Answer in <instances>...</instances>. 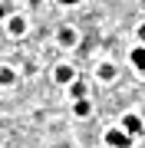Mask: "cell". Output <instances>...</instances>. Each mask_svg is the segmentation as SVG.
Returning <instances> with one entry per match:
<instances>
[{"mask_svg":"<svg viewBox=\"0 0 145 148\" xmlns=\"http://www.w3.org/2000/svg\"><path fill=\"white\" fill-rule=\"evenodd\" d=\"M106 145H112V148H129L132 138L125 135L122 128H109V132H106Z\"/></svg>","mask_w":145,"mask_h":148,"instance_id":"6da1fadb","label":"cell"},{"mask_svg":"<svg viewBox=\"0 0 145 148\" xmlns=\"http://www.w3.org/2000/svg\"><path fill=\"white\" fill-rule=\"evenodd\" d=\"M122 132L129 135V138H132V135L139 138V135L145 132V125H142V119H139V115H125V119H122Z\"/></svg>","mask_w":145,"mask_h":148,"instance_id":"7a4b0ae2","label":"cell"},{"mask_svg":"<svg viewBox=\"0 0 145 148\" xmlns=\"http://www.w3.org/2000/svg\"><path fill=\"white\" fill-rule=\"evenodd\" d=\"M132 66L139 69V73H145V46H135L132 49Z\"/></svg>","mask_w":145,"mask_h":148,"instance_id":"3957f363","label":"cell"},{"mask_svg":"<svg viewBox=\"0 0 145 148\" xmlns=\"http://www.w3.org/2000/svg\"><path fill=\"white\" fill-rule=\"evenodd\" d=\"M53 79H56V82H73V66H56Z\"/></svg>","mask_w":145,"mask_h":148,"instance_id":"277c9868","label":"cell"},{"mask_svg":"<svg viewBox=\"0 0 145 148\" xmlns=\"http://www.w3.org/2000/svg\"><path fill=\"white\" fill-rule=\"evenodd\" d=\"M89 112H92V106H89L86 99H76V115H79V119H86Z\"/></svg>","mask_w":145,"mask_h":148,"instance_id":"5b68a950","label":"cell"},{"mask_svg":"<svg viewBox=\"0 0 145 148\" xmlns=\"http://www.w3.org/2000/svg\"><path fill=\"white\" fill-rule=\"evenodd\" d=\"M59 43H63V46H73V43H76V33H73L69 27H66V30H59Z\"/></svg>","mask_w":145,"mask_h":148,"instance_id":"8992f818","label":"cell"},{"mask_svg":"<svg viewBox=\"0 0 145 148\" xmlns=\"http://www.w3.org/2000/svg\"><path fill=\"white\" fill-rule=\"evenodd\" d=\"M16 79V76H13V69H7V66H0V86H10Z\"/></svg>","mask_w":145,"mask_h":148,"instance_id":"52a82bcc","label":"cell"},{"mask_svg":"<svg viewBox=\"0 0 145 148\" xmlns=\"http://www.w3.org/2000/svg\"><path fill=\"white\" fill-rule=\"evenodd\" d=\"M69 95H73V99H86V86H82V82H73L69 86Z\"/></svg>","mask_w":145,"mask_h":148,"instance_id":"ba28073f","label":"cell"},{"mask_svg":"<svg viewBox=\"0 0 145 148\" xmlns=\"http://www.w3.org/2000/svg\"><path fill=\"white\" fill-rule=\"evenodd\" d=\"M112 76H115V66H112V63L99 66V79H112Z\"/></svg>","mask_w":145,"mask_h":148,"instance_id":"9c48e42d","label":"cell"},{"mask_svg":"<svg viewBox=\"0 0 145 148\" xmlns=\"http://www.w3.org/2000/svg\"><path fill=\"white\" fill-rule=\"evenodd\" d=\"M10 30L13 33H23V30H27V20H23V16H13V20H10Z\"/></svg>","mask_w":145,"mask_h":148,"instance_id":"30bf717a","label":"cell"},{"mask_svg":"<svg viewBox=\"0 0 145 148\" xmlns=\"http://www.w3.org/2000/svg\"><path fill=\"white\" fill-rule=\"evenodd\" d=\"M56 3H63V7H76L79 0H56Z\"/></svg>","mask_w":145,"mask_h":148,"instance_id":"8fae6325","label":"cell"},{"mask_svg":"<svg viewBox=\"0 0 145 148\" xmlns=\"http://www.w3.org/2000/svg\"><path fill=\"white\" fill-rule=\"evenodd\" d=\"M139 40H142V43H145V27H139Z\"/></svg>","mask_w":145,"mask_h":148,"instance_id":"7c38bea8","label":"cell"},{"mask_svg":"<svg viewBox=\"0 0 145 148\" xmlns=\"http://www.w3.org/2000/svg\"><path fill=\"white\" fill-rule=\"evenodd\" d=\"M3 13H7V10H3V7H0V20H3Z\"/></svg>","mask_w":145,"mask_h":148,"instance_id":"4fadbf2b","label":"cell"}]
</instances>
